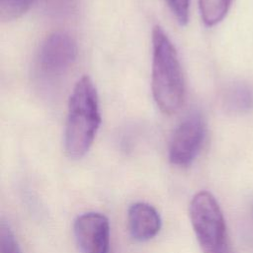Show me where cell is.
Segmentation results:
<instances>
[{
    "instance_id": "obj_1",
    "label": "cell",
    "mask_w": 253,
    "mask_h": 253,
    "mask_svg": "<svg viewBox=\"0 0 253 253\" xmlns=\"http://www.w3.org/2000/svg\"><path fill=\"white\" fill-rule=\"evenodd\" d=\"M100 125L98 93L92 79L85 75L77 81L68 100L64 149L69 158L80 159L88 152Z\"/></svg>"
},
{
    "instance_id": "obj_10",
    "label": "cell",
    "mask_w": 253,
    "mask_h": 253,
    "mask_svg": "<svg viewBox=\"0 0 253 253\" xmlns=\"http://www.w3.org/2000/svg\"><path fill=\"white\" fill-rule=\"evenodd\" d=\"M34 0H0V19L10 22L24 15Z\"/></svg>"
},
{
    "instance_id": "obj_11",
    "label": "cell",
    "mask_w": 253,
    "mask_h": 253,
    "mask_svg": "<svg viewBox=\"0 0 253 253\" xmlns=\"http://www.w3.org/2000/svg\"><path fill=\"white\" fill-rule=\"evenodd\" d=\"M0 251L1 253H23L12 229L3 221L0 226Z\"/></svg>"
},
{
    "instance_id": "obj_4",
    "label": "cell",
    "mask_w": 253,
    "mask_h": 253,
    "mask_svg": "<svg viewBox=\"0 0 253 253\" xmlns=\"http://www.w3.org/2000/svg\"><path fill=\"white\" fill-rule=\"evenodd\" d=\"M206 137V124L198 112L189 114L177 126L169 145V160L178 167H188L198 156Z\"/></svg>"
},
{
    "instance_id": "obj_5",
    "label": "cell",
    "mask_w": 253,
    "mask_h": 253,
    "mask_svg": "<svg viewBox=\"0 0 253 253\" xmlns=\"http://www.w3.org/2000/svg\"><path fill=\"white\" fill-rule=\"evenodd\" d=\"M77 50L76 42L68 33L53 32L44 39L40 47L38 67L45 76H58L73 64Z\"/></svg>"
},
{
    "instance_id": "obj_8",
    "label": "cell",
    "mask_w": 253,
    "mask_h": 253,
    "mask_svg": "<svg viewBox=\"0 0 253 253\" xmlns=\"http://www.w3.org/2000/svg\"><path fill=\"white\" fill-rule=\"evenodd\" d=\"M226 107L235 113H246L253 109V88L246 83L231 86L225 95Z\"/></svg>"
},
{
    "instance_id": "obj_13",
    "label": "cell",
    "mask_w": 253,
    "mask_h": 253,
    "mask_svg": "<svg viewBox=\"0 0 253 253\" xmlns=\"http://www.w3.org/2000/svg\"><path fill=\"white\" fill-rule=\"evenodd\" d=\"M251 214H252V218H253V205H252V208H251Z\"/></svg>"
},
{
    "instance_id": "obj_9",
    "label": "cell",
    "mask_w": 253,
    "mask_h": 253,
    "mask_svg": "<svg viewBox=\"0 0 253 253\" xmlns=\"http://www.w3.org/2000/svg\"><path fill=\"white\" fill-rule=\"evenodd\" d=\"M232 0H199L203 22L209 27L215 26L226 16Z\"/></svg>"
},
{
    "instance_id": "obj_7",
    "label": "cell",
    "mask_w": 253,
    "mask_h": 253,
    "mask_svg": "<svg viewBox=\"0 0 253 253\" xmlns=\"http://www.w3.org/2000/svg\"><path fill=\"white\" fill-rule=\"evenodd\" d=\"M127 223L130 235L137 241H147L159 232L161 217L149 204L134 203L127 211Z\"/></svg>"
},
{
    "instance_id": "obj_3",
    "label": "cell",
    "mask_w": 253,
    "mask_h": 253,
    "mask_svg": "<svg viewBox=\"0 0 253 253\" xmlns=\"http://www.w3.org/2000/svg\"><path fill=\"white\" fill-rule=\"evenodd\" d=\"M189 213L203 253H232L222 211L210 192L201 191L193 197Z\"/></svg>"
},
{
    "instance_id": "obj_12",
    "label": "cell",
    "mask_w": 253,
    "mask_h": 253,
    "mask_svg": "<svg viewBox=\"0 0 253 253\" xmlns=\"http://www.w3.org/2000/svg\"><path fill=\"white\" fill-rule=\"evenodd\" d=\"M168 5L178 23L186 25L189 20V8L191 0H167Z\"/></svg>"
},
{
    "instance_id": "obj_6",
    "label": "cell",
    "mask_w": 253,
    "mask_h": 253,
    "mask_svg": "<svg viewBox=\"0 0 253 253\" xmlns=\"http://www.w3.org/2000/svg\"><path fill=\"white\" fill-rule=\"evenodd\" d=\"M73 230L82 253L110 252V223L106 215L85 212L75 219Z\"/></svg>"
},
{
    "instance_id": "obj_2",
    "label": "cell",
    "mask_w": 253,
    "mask_h": 253,
    "mask_svg": "<svg viewBox=\"0 0 253 253\" xmlns=\"http://www.w3.org/2000/svg\"><path fill=\"white\" fill-rule=\"evenodd\" d=\"M151 89L160 111L167 115L176 113L185 98V81L177 50L164 30H152Z\"/></svg>"
}]
</instances>
